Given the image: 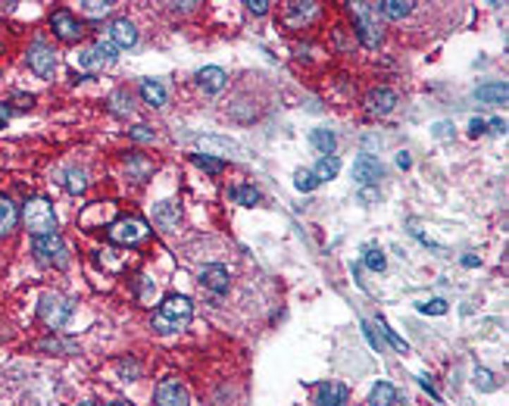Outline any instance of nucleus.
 Returning <instances> with one entry per match:
<instances>
[{"instance_id":"obj_38","label":"nucleus","mask_w":509,"mask_h":406,"mask_svg":"<svg viewBox=\"0 0 509 406\" xmlns=\"http://www.w3.org/2000/svg\"><path fill=\"white\" fill-rule=\"evenodd\" d=\"M475 384L482 390H493V388H497V381H493V375L487 372V369H478V372H475Z\"/></svg>"},{"instance_id":"obj_35","label":"nucleus","mask_w":509,"mask_h":406,"mask_svg":"<svg viewBox=\"0 0 509 406\" xmlns=\"http://www.w3.org/2000/svg\"><path fill=\"white\" fill-rule=\"evenodd\" d=\"M316 185H319L316 176H312V172H307V169H300V172L294 176V187H297V191H316Z\"/></svg>"},{"instance_id":"obj_41","label":"nucleus","mask_w":509,"mask_h":406,"mask_svg":"<svg viewBox=\"0 0 509 406\" xmlns=\"http://www.w3.org/2000/svg\"><path fill=\"white\" fill-rule=\"evenodd\" d=\"M13 104H16V110H32L35 97H32V94H16V97H13Z\"/></svg>"},{"instance_id":"obj_20","label":"nucleus","mask_w":509,"mask_h":406,"mask_svg":"<svg viewBox=\"0 0 509 406\" xmlns=\"http://www.w3.org/2000/svg\"><path fill=\"white\" fill-rule=\"evenodd\" d=\"M412 6H416L412 0H381V4H372V10H375V13H381L384 19H394V23H397V19L410 16Z\"/></svg>"},{"instance_id":"obj_9","label":"nucleus","mask_w":509,"mask_h":406,"mask_svg":"<svg viewBox=\"0 0 509 406\" xmlns=\"http://www.w3.org/2000/svg\"><path fill=\"white\" fill-rule=\"evenodd\" d=\"M50 28H54L56 38H60V41H69V44H72V41H78V38L85 35V25L78 23V19L72 16L69 10H56L54 16H50Z\"/></svg>"},{"instance_id":"obj_13","label":"nucleus","mask_w":509,"mask_h":406,"mask_svg":"<svg viewBox=\"0 0 509 406\" xmlns=\"http://www.w3.org/2000/svg\"><path fill=\"white\" fill-rule=\"evenodd\" d=\"M106 38H110L119 50L135 47L137 44V28L128 23V19H116V23H110V28H106Z\"/></svg>"},{"instance_id":"obj_48","label":"nucleus","mask_w":509,"mask_h":406,"mask_svg":"<svg viewBox=\"0 0 509 406\" xmlns=\"http://www.w3.org/2000/svg\"><path fill=\"white\" fill-rule=\"evenodd\" d=\"M419 384H422V388H425V390H428V394H431V397H434V400H438V390H434V388H431V379H428V375H419Z\"/></svg>"},{"instance_id":"obj_36","label":"nucleus","mask_w":509,"mask_h":406,"mask_svg":"<svg viewBox=\"0 0 509 406\" xmlns=\"http://www.w3.org/2000/svg\"><path fill=\"white\" fill-rule=\"evenodd\" d=\"M419 313H425V316H443V313H447V300H441V297H438V300L422 303Z\"/></svg>"},{"instance_id":"obj_50","label":"nucleus","mask_w":509,"mask_h":406,"mask_svg":"<svg viewBox=\"0 0 509 406\" xmlns=\"http://www.w3.org/2000/svg\"><path fill=\"white\" fill-rule=\"evenodd\" d=\"M6 106H10V104H0V128L10 122V110H6Z\"/></svg>"},{"instance_id":"obj_19","label":"nucleus","mask_w":509,"mask_h":406,"mask_svg":"<svg viewBox=\"0 0 509 406\" xmlns=\"http://www.w3.org/2000/svg\"><path fill=\"white\" fill-rule=\"evenodd\" d=\"M475 97L482 100V104L503 106L506 100H509V88H506V82H491V85H482V88H475Z\"/></svg>"},{"instance_id":"obj_34","label":"nucleus","mask_w":509,"mask_h":406,"mask_svg":"<svg viewBox=\"0 0 509 406\" xmlns=\"http://www.w3.org/2000/svg\"><path fill=\"white\" fill-rule=\"evenodd\" d=\"M194 163H197V166H200V169H203V172H209V176H219V172L225 169V163H222V159H213V156H203V154H197V156H194Z\"/></svg>"},{"instance_id":"obj_26","label":"nucleus","mask_w":509,"mask_h":406,"mask_svg":"<svg viewBox=\"0 0 509 406\" xmlns=\"http://www.w3.org/2000/svg\"><path fill=\"white\" fill-rule=\"evenodd\" d=\"M394 400H397V390L391 381H378L372 394H369V406H394Z\"/></svg>"},{"instance_id":"obj_10","label":"nucleus","mask_w":509,"mask_h":406,"mask_svg":"<svg viewBox=\"0 0 509 406\" xmlns=\"http://www.w3.org/2000/svg\"><path fill=\"white\" fill-rule=\"evenodd\" d=\"M194 147L200 150L203 156H241V147H238L235 141H228V137H219V135H203L194 141Z\"/></svg>"},{"instance_id":"obj_7","label":"nucleus","mask_w":509,"mask_h":406,"mask_svg":"<svg viewBox=\"0 0 509 406\" xmlns=\"http://www.w3.org/2000/svg\"><path fill=\"white\" fill-rule=\"evenodd\" d=\"M28 69H32L35 75H41V78H54V72H56L54 47L44 44V41H35V44L28 47Z\"/></svg>"},{"instance_id":"obj_17","label":"nucleus","mask_w":509,"mask_h":406,"mask_svg":"<svg viewBox=\"0 0 509 406\" xmlns=\"http://www.w3.org/2000/svg\"><path fill=\"white\" fill-rule=\"evenodd\" d=\"M197 85L207 94H219L225 85H228V75H225V69H219V66H203L197 72Z\"/></svg>"},{"instance_id":"obj_12","label":"nucleus","mask_w":509,"mask_h":406,"mask_svg":"<svg viewBox=\"0 0 509 406\" xmlns=\"http://www.w3.org/2000/svg\"><path fill=\"white\" fill-rule=\"evenodd\" d=\"M316 13H319V4L316 0H294V4H288L285 6V23L290 28H300V25H307L309 19H316Z\"/></svg>"},{"instance_id":"obj_5","label":"nucleus","mask_w":509,"mask_h":406,"mask_svg":"<svg viewBox=\"0 0 509 406\" xmlns=\"http://www.w3.org/2000/svg\"><path fill=\"white\" fill-rule=\"evenodd\" d=\"M38 316L44 319L47 328H63V325L69 322V316H72V300H69V297H63V294H56V291L41 294Z\"/></svg>"},{"instance_id":"obj_4","label":"nucleus","mask_w":509,"mask_h":406,"mask_svg":"<svg viewBox=\"0 0 509 406\" xmlns=\"http://www.w3.org/2000/svg\"><path fill=\"white\" fill-rule=\"evenodd\" d=\"M32 253L38 257V263L44 266H56V269H66L69 266V250H66V241L60 235H41L32 241Z\"/></svg>"},{"instance_id":"obj_53","label":"nucleus","mask_w":509,"mask_h":406,"mask_svg":"<svg viewBox=\"0 0 509 406\" xmlns=\"http://www.w3.org/2000/svg\"><path fill=\"white\" fill-rule=\"evenodd\" d=\"M82 406H97V403H82Z\"/></svg>"},{"instance_id":"obj_52","label":"nucleus","mask_w":509,"mask_h":406,"mask_svg":"<svg viewBox=\"0 0 509 406\" xmlns=\"http://www.w3.org/2000/svg\"><path fill=\"white\" fill-rule=\"evenodd\" d=\"M110 406H128V403H122V400H116V403H110Z\"/></svg>"},{"instance_id":"obj_30","label":"nucleus","mask_w":509,"mask_h":406,"mask_svg":"<svg viewBox=\"0 0 509 406\" xmlns=\"http://www.w3.org/2000/svg\"><path fill=\"white\" fill-rule=\"evenodd\" d=\"M78 6H82V13H85V16H91V19H104V16H110L113 0H85V4H78Z\"/></svg>"},{"instance_id":"obj_47","label":"nucleus","mask_w":509,"mask_h":406,"mask_svg":"<svg viewBox=\"0 0 509 406\" xmlns=\"http://www.w3.org/2000/svg\"><path fill=\"white\" fill-rule=\"evenodd\" d=\"M487 128H493V135H503L506 132V119H491Z\"/></svg>"},{"instance_id":"obj_2","label":"nucleus","mask_w":509,"mask_h":406,"mask_svg":"<svg viewBox=\"0 0 509 406\" xmlns=\"http://www.w3.org/2000/svg\"><path fill=\"white\" fill-rule=\"evenodd\" d=\"M23 222L25 228L32 231V238H41V235H54L56 231V213L50 207L47 197H32L23 207Z\"/></svg>"},{"instance_id":"obj_27","label":"nucleus","mask_w":509,"mask_h":406,"mask_svg":"<svg viewBox=\"0 0 509 406\" xmlns=\"http://www.w3.org/2000/svg\"><path fill=\"white\" fill-rule=\"evenodd\" d=\"M75 66L78 69H104V66H110V63L97 54V47H85L75 54Z\"/></svg>"},{"instance_id":"obj_44","label":"nucleus","mask_w":509,"mask_h":406,"mask_svg":"<svg viewBox=\"0 0 509 406\" xmlns=\"http://www.w3.org/2000/svg\"><path fill=\"white\" fill-rule=\"evenodd\" d=\"M362 331H366V340H369V344H372V347H375V350H381V340H378V338H375V331H372V325H369V322H362Z\"/></svg>"},{"instance_id":"obj_22","label":"nucleus","mask_w":509,"mask_h":406,"mask_svg":"<svg viewBox=\"0 0 509 406\" xmlns=\"http://www.w3.org/2000/svg\"><path fill=\"white\" fill-rule=\"evenodd\" d=\"M16 222H19V209L13 207V200L6 197V194H0V238L13 235Z\"/></svg>"},{"instance_id":"obj_49","label":"nucleus","mask_w":509,"mask_h":406,"mask_svg":"<svg viewBox=\"0 0 509 406\" xmlns=\"http://www.w3.org/2000/svg\"><path fill=\"white\" fill-rule=\"evenodd\" d=\"M397 166H400V169H410V166H412V159H410L406 150H400V154H397Z\"/></svg>"},{"instance_id":"obj_32","label":"nucleus","mask_w":509,"mask_h":406,"mask_svg":"<svg viewBox=\"0 0 509 406\" xmlns=\"http://www.w3.org/2000/svg\"><path fill=\"white\" fill-rule=\"evenodd\" d=\"M88 187V172L85 169H69L66 172V191L69 194H82Z\"/></svg>"},{"instance_id":"obj_37","label":"nucleus","mask_w":509,"mask_h":406,"mask_svg":"<svg viewBox=\"0 0 509 406\" xmlns=\"http://www.w3.org/2000/svg\"><path fill=\"white\" fill-rule=\"evenodd\" d=\"M128 137H132V141H137V144H150L154 141V128H147V125H135L132 132H128Z\"/></svg>"},{"instance_id":"obj_28","label":"nucleus","mask_w":509,"mask_h":406,"mask_svg":"<svg viewBox=\"0 0 509 406\" xmlns=\"http://www.w3.org/2000/svg\"><path fill=\"white\" fill-rule=\"evenodd\" d=\"M341 172V163H338V156H322L316 163V169H312V176H316V181H331L334 176Z\"/></svg>"},{"instance_id":"obj_14","label":"nucleus","mask_w":509,"mask_h":406,"mask_svg":"<svg viewBox=\"0 0 509 406\" xmlns=\"http://www.w3.org/2000/svg\"><path fill=\"white\" fill-rule=\"evenodd\" d=\"M347 388L341 381H322L316 388V406H344L347 403Z\"/></svg>"},{"instance_id":"obj_23","label":"nucleus","mask_w":509,"mask_h":406,"mask_svg":"<svg viewBox=\"0 0 509 406\" xmlns=\"http://www.w3.org/2000/svg\"><path fill=\"white\" fill-rule=\"evenodd\" d=\"M141 97L147 106H163L166 97H169V91H166L163 82H157V78H144L141 82Z\"/></svg>"},{"instance_id":"obj_45","label":"nucleus","mask_w":509,"mask_h":406,"mask_svg":"<svg viewBox=\"0 0 509 406\" xmlns=\"http://www.w3.org/2000/svg\"><path fill=\"white\" fill-rule=\"evenodd\" d=\"M484 132H487V122H482V119H472V122H469V135L478 137V135H484Z\"/></svg>"},{"instance_id":"obj_21","label":"nucleus","mask_w":509,"mask_h":406,"mask_svg":"<svg viewBox=\"0 0 509 406\" xmlns=\"http://www.w3.org/2000/svg\"><path fill=\"white\" fill-rule=\"evenodd\" d=\"M178 219H181V213H178V207L176 203H157L154 207V226H159L163 231H172V228H178Z\"/></svg>"},{"instance_id":"obj_15","label":"nucleus","mask_w":509,"mask_h":406,"mask_svg":"<svg viewBox=\"0 0 509 406\" xmlns=\"http://www.w3.org/2000/svg\"><path fill=\"white\" fill-rule=\"evenodd\" d=\"M366 106H369V113H375V116H388L397 106V94L391 88H375V91H369Z\"/></svg>"},{"instance_id":"obj_18","label":"nucleus","mask_w":509,"mask_h":406,"mask_svg":"<svg viewBox=\"0 0 509 406\" xmlns=\"http://www.w3.org/2000/svg\"><path fill=\"white\" fill-rule=\"evenodd\" d=\"M125 172H128V178L132 181L144 185V181L154 176V163H150L147 156H141V154H128L125 156Z\"/></svg>"},{"instance_id":"obj_51","label":"nucleus","mask_w":509,"mask_h":406,"mask_svg":"<svg viewBox=\"0 0 509 406\" xmlns=\"http://www.w3.org/2000/svg\"><path fill=\"white\" fill-rule=\"evenodd\" d=\"M462 266H469V269H475V266H478V257H472V253H465V257H462Z\"/></svg>"},{"instance_id":"obj_31","label":"nucleus","mask_w":509,"mask_h":406,"mask_svg":"<svg viewBox=\"0 0 509 406\" xmlns=\"http://www.w3.org/2000/svg\"><path fill=\"white\" fill-rule=\"evenodd\" d=\"M231 200H238L241 207H257L259 191L253 185H238V187H231Z\"/></svg>"},{"instance_id":"obj_8","label":"nucleus","mask_w":509,"mask_h":406,"mask_svg":"<svg viewBox=\"0 0 509 406\" xmlns=\"http://www.w3.org/2000/svg\"><path fill=\"white\" fill-rule=\"evenodd\" d=\"M157 406H191V394L188 388L176 379H166L157 384V394H154Z\"/></svg>"},{"instance_id":"obj_11","label":"nucleus","mask_w":509,"mask_h":406,"mask_svg":"<svg viewBox=\"0 0 509 406\" xmlns=\"http://www.w3.org/2000/svg\"><path fill=\"white\" fill-rule=\"evenodd\" d=\"M381 176H384V166L378 163L375 156L362 154V156L353 163V181H360L362 187H372V185H378V178H381Z\"/></svg>"},{"instance_id":"obj_46","label":"nucleus","mask_w":509,"mask_h":406,"mask_svg":"<svg viewBox=\"0 0 509 406\" xmlns=\"http://www.w3.org/2000/svg\"><path fill=\"white\" fill-rule=\"evenodd\" d=\"M360 200H362V203H375V200H378V191H375V187H362Z\"/></svg>"},{"instance_id":"obj_39","label":"nucleus","mask_w":509,"mask_h":406,"mask_svg":"<svg viewBox=\"0 0 509 406\" xmlns=\"http://www.w3.org/2000/svg\"><path fill=\"white\" fill-rule=\"evenodd\" d=\"M119 372L125 375V379H137V375H141V366H137L135 359H122L119 362Z\"/></svg>"},{"instance_id":"obj_42","label":"nucleus","mask_w":509,"mask_h":406,"mask_svg":"<svg viewBox=\"0 0 509 406\" xmlns=\"http://www.w3.org/2000/svg\"><path fill=\"white\" fill-rule=\"evenodd\" d=\"M157 294V281L150 278H141V300H150V297Z\"/></svg>"},{"instance_id":"obj_24","label":"nucleus","mask_w":509,"mask_h":406,"mask_svg":"<svg viewBox=\"0 0 509 406\" xmlns=\"http://www.w3.org/2000/svg\"><path fill=\"white\" fill-rule=\"evenodd\" d=\"M106 106H110V113L113 116H122V119H125V116H132V94H128V88H119V91H113L110 97H106Z\"/></svg>"},{"instance_id":"obj_16","label":"nucleus","mask_w":509,"mask_h":406,"mask_svg":"<svg viewBox=\"0 0 509 406\" xmlns=\"http://www.w3.org/2000/svg\"><path fill=\"white\" fill-rule=\"evenodd\" d=\"M200 285L213 294H225L228 291V269L225 266H207L200 272Z\"/></svg>"},{"instance_id":"obj_33","label":"nucleus","mask_w":509,"mask_h":406,"mask_svg":"<svg viewBox=\"0 0 509 406\" xmlns=\"http://www.w3.org/2000/svg\"><path fill=\"white\" fill-rule=\"evenodd\" d=\"M362 263H366L372 272H384V266H388V259H384L381 247H366V250H362Z\"/></svg>"},{"instance_id":"obj_43","label":"nucleus","mask_w":509,"mask_h":406,"mask_svg":"<svg viewBox=\"0 0 509 406\" xmlns=\"http://www.w3.org/2000/svg\"><path fill=\"white\" fill-rule=\"evenodd\" d=\"M450 135H453V125H450V122H438V125H434V137H441V141H447Z\"/></svg>"},{"instance_id":"obj_3","label":"nucleus","mask_w":509,"mask_h":406,"mask_svg":"<svg viewBox=\"0 0 509 406\" xmlns=\"http://www.w3.org/2000/svg\"><path fill=\"white\" fill-rule=\"evenodd\" d=\"M106 235H110V241L119 244V247H135V244H141L144 238L150 235V226L144 219H137V216H119L116 222H110Z\"/></svg>"},{"instance_id":"obj_25","label":"nucleus","mask_w":509,"mask_h":406,"mask_svg":"<svg viewBox=\"0 0 509 406\" xmlns=\"http://www.w3.org/2000/svg\"><path fill=\"white\" fill-rule=\"evenodd\" d=\"M309 144L319 150L322 156H334V147H338V137L329 128H316V132L309 135Z\"/></svg>"},{"instance_id":"obj_40","label":"nucleus","mask_w":509,"mask_h":406,"mask_svg":"<svg viewBox=\"0 0 509 406\" xmlns=\"http://www.w3.org/2000/svg\"><path fill=\"white\" fill-rule=\"evenodd\" d=\"M244 6L250 13H257V16H263V13H269V6H272V4H269V0H247Z\"/></svg>"},{"instance_id":"obj_1","label":"nucleus","mask_w":509,"mask_h":406,"mask_svg":"<svg viewBox=\"0 0 509 406\" xmlns=\"http://www.w3.org/2000/svg\"><path fill=\"white\" fill-rule=\"evenodd\" d=\"M194 319V303L181 294H169L154 313V331L159 335H178L188 328V322Z\"/></svg>"},{"instance_id":"obj_29","label":"nucleus","mask_w":509,"mask_h":406,"mask_svg":"<svg viewBox=\"0 0 509 406\" xmlns=\"http://www.w3.org/2000/svg\"><path fill=\"white\" fill-rule=\"evenodd\" d=\"M375 325H378V331H381V335H384V340H388V344H391V347H394V350H397V353H403V357H406V353H410V344H406V340H403V338H400V335H397V331H391V325H388V322H384V319H381V316H378V322H375Z\"/></svg>"},{"instance_id":"obj_6","label":"nucleus","mask_w":509,"mask_h":406,"mask_svg":"<svg viewBox=\"0 0 509 406\" xmlns=\"http://www.w3.org/2000/svg\"><path fill=\"white\" fill-rule=\"evenodd\" d=\"M356 10V38L362 41V47H378L381 44V28L372 19V4H350Z\"/></svg>"}]
</instances>
